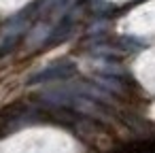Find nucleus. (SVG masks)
Listing matches in <instances>:
<instances>
[{"mask_svg":"<svg viewBox=\"0 0 155 153\" xmlns=\"http://www.w3.org/2000/svg\"><path fill=\"white\" fill-rule=\"evenodd\" d=\"M74 64L70 62H58V64H51V66H45L43 70H38L36 75H32L28 79L30 85H36V83H55V81H64L68 77L74 75Z\"/></svg>","mask_w":155,"mask_h":153,"instance_id":"nucleus-1","label":"nucleus"}]
</instances>
